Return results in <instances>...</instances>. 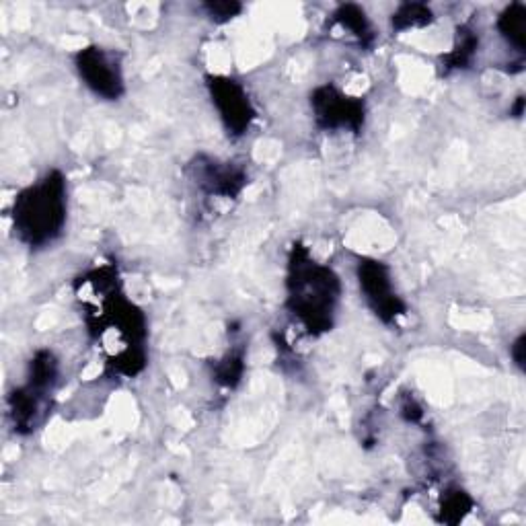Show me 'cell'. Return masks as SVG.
Returning a JSON list of instances; mask_svg holds the SVG:
<instances>
[{"label": "cell", "instance_id": "11", "mask_svg": "<svg viewBox=\"0 0 526 526\" xmlns=\"http://www.w3.org/2000/svg\"><path fill=\"white\" fill-rule=\"evenodd\" d=\"M479 50V35L473 27L469 25H461L455 37V46L450 52H446L440 58V70L442 74H450L455 70H467Z\"/></svg>", "mask_w": 526, "mask_h": 526}, {"label": "cell", "instance_id": "9", "mask_svg": "<svg viewBox=\"0 0 526 526\" xmlns=\"http://www.w3.org/2000/svg\"><path fill=\"white\" fill-rule=\"evenodd\" d=\"M187 173L204 196L216 200H237L249 183V175L241 165L206 155H198Z\"/></svg>", "mask_w": 526, "mask_h": 526}, {"label": "cell", "instance_id": "17", "mask_svg": "<svg viewBox=\"0 0 526 526\" xmlns=\"http://www.w3.org/2000/svg\"><path fill=\"white\" fill-rule=\"evenodd\" d=\"M399 413L407 424H420L424 420V407L416 401V397H411V395L403 397L399 405Z\"/></svg>", "mask_w": 526, "mask_h": 526}, {"label": "cell", "instance_id": "13", "mask_svg": "<svg viewBox=\"0 0 526 526\" xmlns=\"http://www.w3.org/2000/svg\"><path fill=\"white\" fill-rule=\"evenodd\" d=\"M245 374V348H231L212 364V379L224 389H237Z\"/></svg>", "mask_w": 526, "mask_h": 526}, {"label": "cell", "instance_id": "6", "mask_svg": "<svg viewBox=\"0 0 526 526\" xmlns=\"http://www.w3.org/2000/svg\"><path fill=\"white\" fill-rule=\"evenodd\" d=\"M311 111L321 132L360 134L366 126V101L352 97L335 85H319L311 91Z\"/></svg>", "mask_w": 526, "mask_h": 526}, {"label": "cell", "instance_id": "19", "mask_svg": "<svg viewBox=\"0 0 526 526\" xmlns=\"http://www.w3.org/2000/svg\"><path fill=\"white\" fill-rule=\"evenodd\" d=\"M522 116H524V95L516 97V101H514V107H512V118L520 120Z\"/></svg>", "mask_w": 526, "mask_h": 526}, {"label": "cell", "instance_id": "1", "mask_svg": "<svg viewBox=\"0 0 526 526\" xmlns=\"http://www.w3.org/2000/svg\"><path fill=\"white\" fill-rule=\"evenodd\" d=\"M89 335L103 342L114 331L116 354L107 358L111 374L132 379L146 368V317L128 300L116 266H99L74 282Z\"/></svg>", "mask_w": 526, "mask_h": 526}, {"label": "cell", "instance_id": "2", "mask_svg": "<svg viewBox=\"0 0 526 526\" xmlns=\"http://www.w3.org/2000/svg\"><path fill=\"white\" fill-rule=\"evenodd\" d=\"M342 300V280L296 241L286 266V309L311 337L329 333Z\"/></svg>", "mask_w": 526, "mask_h": 526}, {"label": "cell", "instance_id": "4", "mask_svg": "<svg viewBox=\"0 0 526 526\" xmlns=\"http://www.w3.org/2000/svg\"><path fill=\"white\" fill-rule=\"evenodd\" d=\"M60 379V362L52 350H37L27 366L25 383L7 397V416L13 432L29 436L46 422L52 395Z\"/></svg>", "mask_w": 526, "mask_h": 526}, {"label": "cell", "instance_id": "5", "mask_svg": "<svg viewBox=\"0 0 526 526\" xmlns=\"http://www.w3.org/2000/svg\"><path fill=\"white\" fill-rule=\"evenodd\" d=\"M356 280L368 309L383 325H397L407 315L405 300L397 294L391 268L374 257H360L356 263Z\"/></svg>", "mask_w": 526, "mask_h": 526}, {"label": "cell", "instance_id": "15", "mask_svg": "<svg viewBox=\"0 0 526 526\" xmlns=\"http://www.w3.org/2000/svg\"><path fill=\"white\" fill-rule=\"evenodd\" d=\"M434 13L424 3H403L391 15V27L397 33L411 31V29H424L434 23Z\"/></svg>", "mask_w": 526, "mask_h": 526}, {"label": "cell", "instance_id": "8", "mask_svg": "<svg viewBox=\"0 0 526 526\" xmlns=\"http://www.w3.org/2000/svg\"><path fill=\"white\" fill-rule=\"evenodd\" d=\"M206 89L222 128L231 138L245 136L257 118V109L247 89L237 79L224 74H208Z\"/></svg>", "mask_w": 526, "mask_h": 526}, {"label": "cell", "instance_id": "12", "mask_svg": "<svg viewBox=\"0 0 526 526\" xmlns=\"http://www.w3.org/2000/svg\"><path fill=\"white\" fill-rule=\"evenodd\" d=\"M496 27L506 46L512 48L522 58L526 48V7L522 3L508 5L500 13Z\"/></svg>", "mask_w": 526, "mask_h": 526}, {"label": "cell", "instance_id": "10", "mask_svg": "<svg viewBox=\"0 0 526 526\" xmlns=\"http://www.w3.org/2000/svg\"><path fill=\"white\" fill-rule=\"evenodd\" d=\"M331 25L340 27L350 37H354L358 46H362L364 50H370L374 42H377V31H374L372 21L368 19L366 11L358 5L337 7L335 13L331 15Z\"/></svg>", "mask_w": 526, "mask_h": 526}, {"label": "cell", "instance_id": "16", "mask_svg": "<svg viewBox=\"0 0 526 526\" xmlns=\"http://www.w3.org/2000/svg\"><path fill=\"white\" fill-rule=\"evenodd\" d=\"M202 9L218 25L229 23V21H233L235 17H239L243 13V5L229 3V0H218V3H206V5H202Z\"/></svg>", "mask_w": 526, "mask_h": 526}, {"label": "cell", "instance_id": "7", "mask_svg": "<svg viewBox=\"0 0 526 526\" xmlns=\"http://www.w3.org/2000/svg\"><path fill=\"white\" fill-rule=\"evenodd\" d=\"M74 68H77L83 85L103 101H120L126 95V79L122 58L118 52H109L101 46H87L74 54Z\"/></svg>", "mask_w": 526, "mask_h": 526}, {"label": "cell", "instance_id": "3", "mask_svg": "<svg viewBox=\"0 0 526 526\" xmlns=\"http://www.w3.org/2000/svg\"><path fill=\"white\" fill-rule=\"evenodd\" d=\"M68 220V183L52 169L15 196L11 208L13 233L29 249H44L58 241Z\"/></svg>", "mask_w": 526, "mask_h": 526}, {"label": "cell", "instance_id": "14", "mask_svg": "<svg viewBox=\"0 0 526 526\" xmlns=\"http://www.w3.org/2000/svg\"><path fill=\"white\" fill-rule=\"evenodd\" d=\"M475 508L473 498L461 490V487H450L440 498L438 520L444 524H459L463 522Z\"/></svg>", "mask_w": 526, "mask_h": 526}, {"label": "cell", "instance_id": "18", "mask_svg": "<svg viewBox=\"0 0 526 526\" xmlns=\"http://www.w3.org/2000/svg\"><path fill=\"white\" fill-rule=\"evenodd\" d=\"M510 358H512L514 366L520 372H524V368H526V364H524L526 362V335L524 333H520L514 340V344L510 346Z\"/></svg>", "mask_w": 526, "mask_h": 526}]
</instances>
